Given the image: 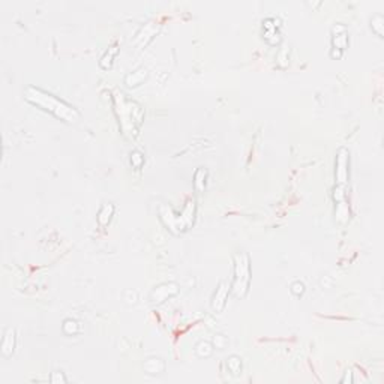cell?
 Returning <instances> with one entry per match:
<instances>
[{
    "mask_svg": "<svg viewBox=\"0 0 384 384\" xmlns=\"http://www.w3.org/2000/svg\"><path fill=\"white\" fill-rule=\"evenodd\" d=\"M225 365H227V369L233 374V375H240L242 374V368H243V363H242V359L236 354L227 357L225 360Z\"/></svg>",
    "mask_w": 384,
    "mask_h": 384,
    "instance_id": "cell-19",
    "label": "cell"
},
{
    "mask_svg": "<svg viewBox=\"0 0 384 384\" xmlns=\"http://www.w3.org/2000/svg\"><path fill=\"white\" fill-rule=\"evenodd\" d=\"M336 221L339 224H347L348 219H350V207L347 204V201H342V203H338L336 204Z\"/></svg>",
    "mask_w": 384,
    "mask_h": 384,
    "instance_id": "cell-20",
    "label": "cell"
},
{
    "mask_svg": "<svg viewBox=\"0 0 384 384\" xmlns=\"http://www.w3.org/2000/svg\"><path fill=\"white\" fill-rule=\"evenodd\" d=\"M179 293H180V285L177 282H173V281L161 282L156 287H153V290L150 291L149 302L153 306H159V305L165 303L167 300H170L171 297L177 296Z\"/></svg>",
    "mask_w": 384,
    "mask_h": 384,
    "instance_id": "cell-6",
    "label": "cell"
},
{
    "mask_svg": "<svg viewBox=\"0 0 384 384\" xmlns=\"http://www.w3.org/2000/svg\"><path fill=\"white\" fill-rule=\"evenodd\" d=\"M50 383H53V384H66L68 378L65 377V374L62 371H54L50 375Z\"/></svg>",
    "mask_w": 384,
    "mask_h": 384,
    "instance_id": "cell-24",
    "label": "cell"
},
{
    "mask_svg": "<svg viewBox=\"0 0 384 384\" xmlns=\"http://www.w3.org/2000/svg\"><path fill=\"white\" fill-rule=\"evenodd\" d=\"M207 177H209V171L204 167H198L197 171L194 173V188L197 192H203L206 189L207 185Z\"/></svg>",
    "mask_w": 384,
    "mask_h": 384,
    "instance_id": "cell-16",
    "label": "cell"
},
{
    "mask_svg": "<svg viewBox=\"0 0 384 384\" xmlns=\"http://www.w3.org/2000/svg\"><path fill=\"white\" fill-rule=\"evenodd\" d=\"M281 24L282 21L275 17H269L263 20V38L270 45H279L282 41L281 36Z\"/></svg>",
    "mask_w": 384,
    "mask_h": 384,
    "instance_id": "cell-9",
    "label": "cell"
},
{
    "mask_svg": "<svg viewBox=\"0 0 384 384\" xmlns=\"http://www.w3.org/2000/svg\"><path fill=\"white\" fill-rule=\"evenodd\" d=\"M354 383V378H353V371L351 369H347L344 377L341 378V384H353Z\"/></svg>",
    "mask_w": 384,
    "mask_h": 384,
    "instance_id": "cell-27",
    "label": "cell"
},
{
    "mask_svg": "<svg viewBox=\"0 0 384 384\" xmlns=\"http://www.w3.org/2000/svg\"><path fill=\"white\" fill-rule=\"evenodd\" d=\"M147 78H149V71H147V68L140 66V68H137L135 71L129 72V74L125 77V84H126L128 87H138V86H141Z\"/></svg>",
    "mask_w": 384,
    "mask_h": 384,
    "instance_id": "cell-12",
    "label": "cell"
},
{
    "mask_svg": "<svg viewBox=\"0 0 384 384\" xmlns=\"http://www.w3.org/2000/svg\"><path fill=\"white\" fill-rule=\"evenodd\" d=\"M230 293H231V282L227 281V279H222L218 284V287H216V290L212 296V300H210V306H212V311L215 314H221L225 309Z\"/></svg>",
    "mask_w": 384,
    "mask_h": 384,
    "instance_id": "cell-7",
    "label": "cell"
},
{
    "mask_svg": "<svg viewBox=\"0 0 384 384\" xmlns=\"http://www.w3.org/2000/svg\"><path fill=\"white\" fill-rule=\"evenodd\" d=\"M114 210H116V207H114L113 203H105V204H102L101 209H99V212H98V224H99L101 227H107V225L110 224L113 215H114Z\"/></svg>",
    "mask_w": 384,
    "mask_h": 384,
    "instance_id": "cell-15",
    "label": "cell"
},
{
    "mask_svg": "<svg viewBox=\"0 0 384 384\" xmlns=\"http://www.w3.org/2000/svg\"><path fill=\"white\" fill-rule=\"evenodd\" d=\"M330 57H332V59H341V57H342V51L338 50V48H332V50H330Z\"/></svg>",
    "mask_w": 384,
    "mask_h": 384,
    "instance_id": "cell-28",
    "label": "cell"
},
{
    "mask_svg": "<svg viewBox=\"0 0 384 384\" xmlns=\"http://www.w3.org/2000/svg\"><path fill=\"white\" fill-rule=\"evenodd\" d=\"M350 44V36L344 24H336L332 29V48L344 51Z\"/></svg>",
    "mask_w": 384,
    "mask_h": 384,
    "instance_id": "cell-11",
    "label": "cell"
},
{
    "mask_svg": "<svg viewBox=\"0 0 384 384\" xmlns=\"http://www.w3.org/2000/svg\"><path fill=\"white\" fill-rule=\"evenodd\" d=\"M62 330L66 336H75L81 332V323L72 318H66L62 324Z\"/></svg>",
    "mask_w": 384,
    "mask_h": 384,
    "instance_id": "cell-18",
    "label": "cell"
},
{
    "mask_svg": "<svg viewBox=\"0 0 384 384\" xmlns=\"http://www.w3.org/2000/svg\"><path fill=\"white\" fill-rule=\"evenodd\" d=\"M371 29L372 32L378 36L383 38L384 36V17L381 14H375L371 20Z\"/></svg>",
    "mask_w": 384,
    "mask_h": 384,
    "instance_id": "cell-21",
    "label": "cell"
},
{
    "mask_svg": "<svg viewBox=\"0 0 384 384\" xmlns=\"http://www.w3.org/2000/svg\"><path fill=\"white\" fill-rule=\"evenodd\" d=\"M234 260V276L231 281V294L242 300L248 296L249 288H251V258L248 252L245 251H237L233 257Z\"/></svg>",
    "mask_w": 384,
    "mask_h": 384,
    "instance_id": "cell-4",
    "label": "cell"
},
{
    "mask_svg": "<svg viewBox=\"0 0 384 384\" xmlns=\"http://www.w3.org/2000/svg\"><path fill=\"white\" fill-rule=\"evenodd\" d=\"M119 51H120V48H119V45H111V47H108V50H105V53L102 54V57H101V60H99V66L102 68V69H105V71H108V69H111V66H113V62H114V57L119 54Z\"/></svg>",
    "mask_w": 384,
    "mask_h": 384,
    "instance_id": "cell-14",
    "label": "cell"
},
{
    "mask_svg": "<svg viewBox=\"0 0 384 384\" xmlns=\"http://www.w3.org/2000/svg\"><path fill=\"white\" fill-rule=\"evenodd\" d=\"M212 344H213V347H215V348H218V350H224V348L228 345V338H227L225 335H222V333H216V335L213 336Z\"/></svg>",
    "mask_w": 384,
    "mask_h": 384,
    "instance_id": "cell-23",
    "label": "cell"
},
{
    "mask_svg": "<svg viewBox=\"0 0 384 384\" xmlns=\"http://www.w3.org/2000/svg\"><path fill=\"white\" fill-rule=\"evenodd\" d=\"M215 351V347L210 341H200L197 345H195V354L200 357V359H209Z\"/></svg>",
    "mask_w": 384,
    "mask_h": 384,
    "instance_id": "cell-17",
    "label": "cell"
},
{
    "mask_svg": "<svg viewBox=\"0 0 384 384\" xmlns=\"http://www.w3.org/2000/svg\"><path fill=\"white\" fill-rule=\"evenodd\" d=\"M137 300H138L137 291H134V290H125L123 291V302L126 305H135Z\"/></svg>",
    "mask_w": 384,
    "mask_h": 384,
    "instance_id": "cell-25",
    "label": "cell"
},
{
    "mask_svg": "<svg viewBox=\"0 0 384 384\" xmlns=\"http://www.w3.org/2000/svg\"><path fill=\"white\" fill-rule=\"evenodd\" d=\"M165 362L161 357H147L143 363V369L149 375H161L165 372Z\"/></svg>",
    "mask_w": 384,
    "mask_h": 384,
    "instance_id": "cell-13",
    "label": "cell"
},
{
    "mask_svg": "<svg viewBox=\"0 0 384 384\" xmlns=\"http://www.w3.org/2000/svg\"><path fill=\"white\" fill-rule=\"evenodd\" d=\"M335 186H348L350 183V152L345 147H339L335 161Z\"/></svg>",
    "mask_w": 384,
    "mask_h": 384,
    "instance_id": "cell-5",
    "label": "cell"
},
{
    "mask_svg": "<svg viewBox=\"0 0 384 384\" xmlns=\"http://www.w3.org/2000/svg\"><path fill=\"white\" fill-rule=\"evenodd\" d=\"M15 347H17V332L14 327H6L2 338V344H0V353H2L3 357H11L15 351Z\"/></svg>",
    "mask_w": 384,
    "mask_h": 384,
    "instance_id": "cell-10",
    "label": "cell"
},
{
    "mask_svg": "<svg viewBox=\"0 0 384 384\" xmlns=\"http://www.w3.org/2000/svg\"><path fill=\"white\" fill-rule=\"evenodd\" d=\"M159 29H161V24H158V23H155V21L146 23V24L137 32V35H135V38H134V41H132L134 47H135L137 50L146 48V47L155 39V36L158 35Z\"/></svg>",
    "mask_w": 384,
    "mask_h": 384,
    "instance_id": "cell-8",
    "label": "cell"
},
{
    "mask_svg": "<svg viewBox=\"0 0 384 384\" xmlns=\"http://www.w3.org/2000/svg\"><path fill=\"white\" fill-rule=\"evenodd\" d=\"M24 98L30 104L39 107L41 110L53 114L59 120H63V122H66L69 125H75L81 119V113L75 107H72L71 104L62 101L56 95L48 93L47 90H42L39 87L29 86L24 90Z\"/></svg>",
    "mask_w": 384,
    "mask_h": 384,
    "instance_id": "cell-1",
    "label": "cell"
},
{
    "mask_svg": "<svg viewBox=\"0 0 384 384\" xmlns=\"http://www.w3.org/2000/svg\"><path fill=\"white\" fill-rule=\"evenodd\" d=\"M146 162V158H144V153L140 152V150H132L131 152V165L132 168L135 170H140Z\"/></svg>",
    "mask_w": 384,
    "mask_h": 384,
    "instance_id": "cell-22",
    "label": "cell"
},
{
    "mask_svg": "<svg viewBox=\"0 0 384 384\" xmlns=\"http://www.w3.org/2000/svg\"><path fill=\"white\" fill-rule=\"evenodd\" d=\"M113 101H114V111L117 114L119 125H120L123 135L131 140L135 138L138 134V129L143 123V119H144L143 107L138 102L129 99L120 90H114Z\"/></svg>",
    "mask_w": 384,
    "mask_h": 384,
    "instance_id": "cell-2",
    "label": "cell"
},
{
    "mask_svg": "<svg viewBox=\"0 0 384 384\" xmlns=\"http://www.w3.org/2000/svg\"><path fill=\"white\" fill-rule=\"evenodd\" d=\"M290 290H291V293H293L294 296L300 297V296L305 293V284H303L302 281H294V282L291 284Z\"/></svg>",
    "mask_w": 384,
    "mask_h": 384,
    "instance_id": "cell-26",
    "label": "cell"
},
{
    "mask_svg": "<svg viewBox=\"0 0 384 384\" xmlns=\"http://www.w3.org/2000/svg\"><path fill=\"white\" fill-rule=\"evenodd\" d=\"M195 215H197V203L194 198L186 201L182 213H174L171 207H168L167 204L159 206V219L164 224V227L173 234H182L188 231L195 222Z\"/></svg>",
    "mask_w": 384,
    "mask_h": 384,
    "instance_id": "cell-3",
    "label": "cell"
}]
</instances>
